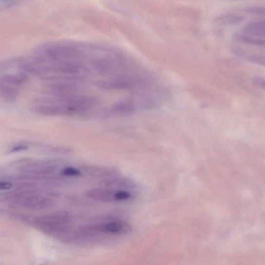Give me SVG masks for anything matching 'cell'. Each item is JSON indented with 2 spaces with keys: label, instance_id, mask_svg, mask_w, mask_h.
Instances as JSON below:
<instances>
[{
  "label": "cell",
  "instance_id": "1",
  "mask_svg": "<svg viewBox=\"0 0 265 265\" xmlns=\"http://www.w3.org/2000/svg\"><path fill=\"white\" fill-rule=\"evenodd\" d=\"M22 221L33 227L65 243H67L75 228L70 213L59 211L42 216L31 217L19 215Z\"/></svg>",
  "mask_w": 265,
  "mask_h": 265
},
{
  "label": "cell",
  "instance_id": "2",
  "mask_svg": "<svg viewBox=\"0 0 265 265\" xmlns=\"http://www.w3.org/2000/svg\"><path fill=\"white\" fill-rule=\"evenodd\" d=\"M116 190L110 189L95 188L90 189L85 192V195L92 200L102 202L115 201Z\"/></svg>",
  "mask_w": 265,
  "mask_h": 265
},
{
  "label": "cell",
  "instance_id": "3",
  "mask_svg": "<svg viewBox=\"0 0 265 265\" xmlns=\"http://www.w3.org/2000/svg\"><path fill=\"white\" fill-rule=\"evenodd\" d=\"M242 35L253 38H265V19L247 24L243 29Z\"/></svg>",
  "mask_w": 265,
  "mask_h": 265
},
{
  "label": "cell",
  "instance_id": "4",
  "mask_svg": "<svg viewBox=\"0 0 265 265\" xmlns=\"http://www.w3.org/2000/svg\"><path fill=\"white\" fill-rule=\"evenodd\" d=\"M111 112L116 115L126 116L135 113L136 107L134 102L123 101L114 104L111 107Z\"/></svg>",
  "mask_w": 265,
  "mask_h": 265
},
{
  "label": "cell",
  "instance_id": "5",
  "mask_svg": "<svg viewBox=\"0 0 265 265\" xmlns=\"http://www.w3.org/2000/svg\"><path fill=\"white\" fill-rule=\"evenodd\" d=\"M22 170L24 172L35 175H47L55 171L56 167L54 166L46 164H32L24 166Z\"/></svg>",
  "mask_w": 265,
  "mask_h": 265
},
{
  "label": "cell",
  "instance_id": "6",
  "mask_svg": "<svg viewBox=\"0 0 265 265\" xmlns=\"http://www.w3.org/2000/svg\"><path fill=\"white\" fill-rule=\"evenodd\" d=\"M245 20L244 16L235 13H226L220 15L214 20V23L225 26H231L243 22Z\"/></svg>",
  "mask_w": 265,
  "mask_h": 265
},
{
  "label": "cell",
  "instance_id": "7",
  "mask_svg": "<svg viewBox=\"0 0 265 265\" xmlns=\"http://www.w3.org/2000/svg\"><path fill=\"white\" fill-rule=\"evenodd\" d=\"M82 170L88 175L91 176L98 177H112L114 171L109 169L101 167H95V166H83L81 168Z\"/></svg>",
  "mask_w": 265,
  "mask_h": 265
},
{
  "label": "cell",
  "instance_id": "8",
  "mask_svg": "<svg viewBox=\"0 0 265 265\" xmlns=\"http://www.w3.org/2000/svg\"><path fill=\"white\" fill-rule=\"evenodd\" d=\"M233 50L235 54L246 61L265 66V55L246 52L240 49L234 48Z\"/></svg>",
  "mask_w": 265,
  "mask_h": 265
},
{
  "label": "cell",
  "instance_id": "9",
  "mask_svg": "<svg viewBox=\"0 0 265 265\" xmlns=\"http://www.w3.org/2000/svg\"><path fill=\"white\" fill-rule=\"evenodd\" d=\"M242 11L247 14L257 15H265V7L251 6L243 8Z\"/></svg>",
  "mask_w": 265,
  "mask_h": 265
},
{
  "label": "cell",
  "instance_id": "10",
  "mask_svg": "<svg viewBox=\"0 0 265 265\" xmlns=\"http://www.w3.org/2000/svg\"><path fill=\"white\" fill-rule=\"evenodd\" d=\"M115 201H124L129 200L132 197V194L125 190H116L115 195Z\"/></svg>",
  "mask_w": 265,
  "mask_h": 265
},
{
  "label": "cell",
  "instance_id": "11",
  "mask_svg": "<svg viewBox=\"0 0 265 265\" xmlns=\"http://www.w3.org/2000/svg\"><path fill=\"white\" fill-rule=\"evenodd\" d=\"M80 173L79 170L73 167H66L63 169L61 172L62 175L68 177L79 176Z\"/></svg>",
  "mask_w": 265,
  "mask_h": 265
},
{
  "label": "cell",
  "instance_id": "12",
  "mask_svg": "<svg viewBox=\"0 0 265 265\" xmlns=\"http://www.w3.org/2000/svg\"><path fill=\"white\" fill-rule=\"evenodd\" d=\"M253 84L257 87L265 90V79L261 77H255L252 80Z\"/></svg>",
  "mask_w": 265,
  "mask_h": 265
},
{
  "label": "cell",
  "instance_id": "13",
  "mask_svg": "<svg viewBox=\"0 0 265 265\" xmlns=\"http://www.w3.org/2000/svg\"><path fill=\"white\" fill-rule=\"evenodd\" d=\"M13 186V184L10 182L1 181V183H0V189L6 190L10 189Z\"/></svg>",
  "mask_w": 265,
  "mask_h": 265
},
{
  "label": "cell",
  "instance_id": "14",
  "mask_svg": "<svg viewBox=\"0 0 265 265\" xmlns=\"http://www.w3.org/2000/svg\"><path fill=\"white\" fill-rule=\"evenodd\" d=\"M28 147L27 146L19 145L18 146H15L13 148H12L10 151V152L13 153L16 152H19L23 151H26Z\"/></svg>",
  "mask_w": 265,
  "mask_h": 265
}]
</instances>
